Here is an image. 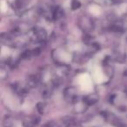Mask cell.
Listing matches in <instances>:
<instances>
[{
  "label": "cell",
  "mask_w": 127,
  "mask_h": 127,
  "mask_svg": "<svg viewBox=\"0 0 127 127\" xmlns=\"http://www.w3.org/2000/svg\"><path fill=\"white\" fill-rule=\"evenodd\" d=\"M64 97L68 101H74L77 98L76 92L73 88H68L64 92Z\"/></svg>",
  "instance_id": "1"
},
{
  "label": "cell",
  "mask_w": 127,
  "mask_h": 127,
  "mask_svg": "<svg viewBox=\"0 0 127 127\" xmlns=\"http://www.w3.org/2000/svg\"><path fill=\"white\" fill-rule=\"evenodd\" d=\"M98 101V97L95 95V94H92V95H89L85 98V103L89 104V105H92V104L96 103Z\"/></svg>",
  "instance_id": "2"
}]
</instances>
